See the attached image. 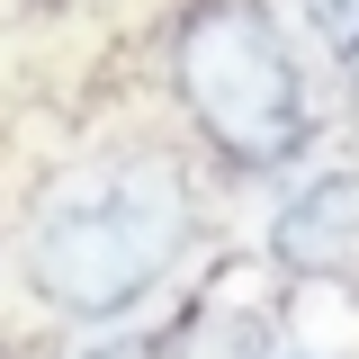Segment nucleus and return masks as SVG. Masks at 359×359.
Listing matches in <instances>:
<instances>
[{
    "label": "nucleus",
    "instance_id": "8",
    "mask_svg": "<svg viewBox=\"0 0 359 359\" xmlns=\"http://www.w3.org/2000/svg\"><path fill=\"white\" fill-rule=\"evenodd\" d=\"M278 359H314V351H278Z\"/></svg>",
    "mask_w": 359,
    "mask_h": 359
},
{
    "label": "nucleus",
    "instance_id": "7",
    "mask_svg": "<svg viewBox=\"0 0 359 359\" xmlns=\"http://www.w3.org/2000/svg\"><path fill=\"white\" fill-rule=\"evenodd\" d=\"M341 72H351V117H359V54H351V63H341Z\"/></svg>",
    "mask_w": 359,
    "mask_h": 359
},
{
    "label": "nucleus",
    "instance_id": "3",
    "mask_svg": "<svg viewBox=\"0 0 359 359\" xmlns=\"http://www.w3.org/2000/svg\"><path fill=\"white\" fill-rule=\"evenodd\" d=\"M269 269L306 278V287H359V162L297 180L269 207Z\"/></svg>",
    "mask_w": 359,
    "mask_h": 359
},
{
    "label": "nucleus",
    "instance_id": "2",
    "mask_svg": "<svg viewBox=\"0 0 359 359\" xmlns=\"http://www.w3.org/2000/svg\"><path fill=\"white\" fill-rule=\"evenodd\" d=\"M171 99L224 171H287L314 144V90L269 0H189L171 18Z\"/></svg>",
    "mask_w": 359,
    "mask_h": 359
},
{
    "label": "nucleus",
    "instance_id": "6",
    "mask_svg": "<svg viewBox=\"0 0 359 359\" xmlns=\"http://www.w3.org/2000/svg\"><path fill=\"white\" fill-rule=\"evenodd\" d=\"M81 359H144V341H99V351H81Z\"/></svg>",
    "mask_w": 359,
    "mask_h": 359
},
{
    "label": "nucleus",
    "instance_id": "1",
    "mask_svg": "<svg viewBox=\"0 0 359 359\" xmlns=\"http://www.w3.org/2000/svg\"><path fill=\"white\" fill-rule=\"evenodd\" d=\"M198 233V189L162 144H108L45 180L18 233V269L63 323H117L180 269Z\"/></svg>",
    "mask_w": 359,
    "mask_h": 359
},
{
    "label": "nucleus",
    "instance_id": "5",
    "mask_svg": "<svg viewBox=\"0 0 359 359\" xmlns=\"http://www.w3.org/2000/svg\"><path fill=\"white\" fill-rule=\"evenodd\" d=\"M287 9H297V18H306V27H314L323 45H332L341 63L359 54V0H287Z\"/></svg>",
    "mask_w": 359,
    "mask_h": 359
},
{
    "label": "nucleus",
    "instance_id": "4",
    "mask_svg": "<svg viewBox=\"0 0 359 359\" xmlns=\"http://www.w3.org/2000/svg\"><path fill=\"white\" fill-rule=\"evenodd\" d=\"M144 359H278V332L233 297H198L180 323L144 332Z\"/></svg>",
    "mask_w": 359,
    "mask_h": 359
}]
</instances>
